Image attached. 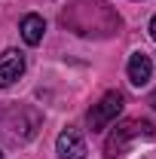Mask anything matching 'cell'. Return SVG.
<instances>
[{
    "label": "cell",
    "mask_w": 156,
    "mask_h": 159,
    "mask_svg": "<svg viewBox=\"0 0 156 159\" xmlns=\"http://www.w3.org/2000/svg\"><path fill=\"white\" fill-rule=\"evenodd\" d=\"M122 107H126L122 92H107V95L89 110V129H92V132H104V129L122 113Z\"/></svg>",
    "instance_id": "cell-2"
},
{
    "label": "cell",
    "mask_w": 156,
    "mask_h": 159,
    "mask_svg": "<svg viewBox=\"0 0 156 159\" xmlns=\"http://www.w3.org/2000/svg\"><path fill=\"white\" fill-rule=\"evenodd\" d=\"M55 150L61 159H86V141L77 129H64L55 141Z\"/></svg>",
    "instance_id": "cell-4"
},
{
    "label": "cell",
    "mask_w": 156,
    "mask_h": 159,
    "mask_svg": "<svg viewBox=\"0 0 156 159\" xmlns=\"http://www.w3.org/2000/svg\"><path fill=\"white\" fill-rule=\"evenodd\" d=\"M21 74H25V55H21L19 49H6L0 55V89L12 86Z\"/></svg>",
    "instance_id": "cell-3"
},
{
    "label": "cell",
    "mask_w": 156,
    "mask_h": 159,
    "mask_svg": "<svg viewBox=\"0 0 156 159\" xmlns=\"http://www.w3.org/2000/svg\"><path fill=\"white\" fill-rule=\"evenodd\" d=\"M0 159H3V153H0Z\"/></svg>",
    "instance_id": "cell-9"
},
{
    "label": "cell",
    "mask_w": 156,
    "mask_h": 159,
    "mask_svg": "<svg viewBox=\"0 0 156 159\" xmlns=\"http://www.w3.org/2000/svg\"><path fill=\"white\" fill-rule=\"evenodd\" d=\"M138 138H153V125L147 119H126L122 125L113 129V135L104 141V156L107 159H119L126 153V147Z\"/></svg>",
    "instance_id": "cell-1"
},
{
    "label": "cell",
    "mask_w": 156,
    "mask_h": 159,
    "mask_svg": "<svg viewBox=\"0 0 156 159\" xmlns=\"http://www.w3.org/2000/svg\"><path fill=\"white\" fill-rule=\"evenodd\" d=\"M19 31H21V40H25L28 46H37V43H43V34H46V21H43V16L31 12V16H25V19H21Z\"/></svg>",
    "instance_id": "cell-5"
},
{
    "label": "cell",
    "mask_w": 156,
    "mask_h": 159,
    "mask_svg": "<svg viewBox=\"0 0 156 159\" xmlns=\"http://www.w3.org/2000/svg\"><path fill=\"white\" fill-rule=\"evenodd\" d=\"M129 83L132 86H144L147 80H150V74H153V61L147 58L144 52H135L132 58H129Z\"/></svg>",
    "instance_id": "cell-6"
},
{
    "label": "cell",
    "mask_w": 156,
    "mask_h": 159,
    "mask_svg": "<svg viewBox=\"0 0 156 159\" xmlns=\"http://www.w3.org/2000/svg\"><path fill=\"white\" fill-rule=\"evenodd\" d=\"M150 37L156 40V16H153V21H150Z\"/></svg>",
    "instance_id": "cell-7"
},
{
    "label": "cell",
    "mask_w": 156,
    "mask_h": 159,
    "mask_svg": "<svg viewBox=\"0 0 156 159\" xmlns=\"http://www.w3.org/2000/svg\"><path fill=\"white\" fill-rule=\"evenodd\" d=\"M150 107H153V110H156V89H153V92H150Z\"/></svg>",
    "instance_id": "cell-8"
}]
</instances>
